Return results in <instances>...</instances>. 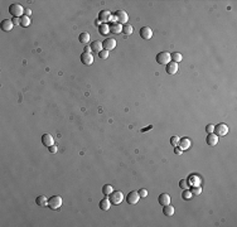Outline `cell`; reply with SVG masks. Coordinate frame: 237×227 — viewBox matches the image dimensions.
<instances>
[{
	"mask_svg": "<svg viewBox=\"0 0 237 227\" xmlns=\"http://www.w3.org/2000/svg\"><path fill=\"white\" fill-rule=\"evenodd\" d=\"M78 41H80L81 43H83V44H87L90 42V34L86 33V32L81 33L80 35H78Z\"/></svg>",
	"mask_w": 237,
	"mask_h": 227,
	"instance_id": "cb8c5ba5",
	"label": "cell"
},
{
	"mask_svg": "<svg viewBox=\"0 0 237 227\" xmlns=\"http://www.w3.org/2000/svg\"><path fill=\"white\" fill-rule=\"evenodd\" d=\"M85 52H88V53H91V48H90L88 46H86V47H85Z\"/></svg>",
	"mask_w": 237,
	"mask_h": 227,
	"instance_id": "60d3db41",
	"label": "cell"
},
{
	"mask_svg": "<svg viewBox=\"0 0 237 227\" xmlns=\"http://www.w3.org/2000/svg\"><path fill=\"white\" fill-rule=\"evenodd\" d=\"M155 60H156V62L159 63V65H168L170 62V53L167 52V51H163V52L156 54Z\"/></svg>",
	"mask_w": 237,
	"mask_h": 227,
	"instance_id": "5b68a950",
	"label": "cell"
},
{
	"mask_svg": "<svg viewBox=\"0 0 237 227\" xmlns=\"http://www.w3.org/2000/svg\"><path fill=\"white\" fill-rule=\"evenodd\" d=\"M170 144L173 146H178V144H179V138H178V136H172L170 138Z\"/></svg>",
	"mask_w": 237,
	"mask_h": 227,
	"instance_id": "836d02e7",
	"label": "cell"
},
{
	"mask_svg": "<svg viewBox=\"0 0 237 227\" xmlns=\"http://www.w3.org/2000/svg\"><path fill=\"white\" fill-rule=\"evenodd\" d=\"M139 196H140V198L148 197V191L146 189H139Z\"/></svg>",
	"mask_w": 237,
	"mask_h": 227,
	"instance_id": "e575fe53",
	"label": "cell"
},
{
	"mask_svg": "<svg viewBox=\"0 0 237 227\" xmlns=\"http://www.w3.org/2000/svg\"><path fill=\"white\" fill-rule=\"evenodd\" d=\"M20 25H22V27H24V28H27V27H29V25H30V19H29V16L23 15V16L20 18Z\"/></svg>",
	"mask_w": 237,
	"mask_h": 227,
	"instance_id": "83f0119b",
	"label": "cell"
},
{
	"mask_svg": "<svg viewBox=\"0 0 237 227\" xmlns=\"http://www.w3.org/2000/svg\"><path fill=\"white\" fill-rule=\"evenodd\" d=\"M178 146H179L182 150H186L190 146V140L188 138H183V139H179V144H178Z\"/></svg>",
	"mask_w": 237,
	"mask_h": 227,
	"instance_id": "7402d4cb",
	"label": "cell"
},
{
	"mask_svg": "<svg viewBox=\"0 0 237 227\" xmlns=\"http://www.w3.org/2000/svg\"><path fill=\"white\" fill-rule=\"evenodd\" d=\"M90 48H91V52L98 54V53H100V52L104 49V47H102V42H100V41H95V42L91 43Z\"/></svg>",
	"mask_w": 237,
	"mask_h": 227,
	"instance_id": "5bb4252c",
	"label": "cell"
},
{
	"mask_svg": "<svg viewBox=\"0 0 237 227\" xmlns=\"http://www.w3.org/2000/svg\"><path fill=\"white\" fill-rule=\"evenodd\" d=\"M213 132H214L217 136H225V135L228 134V126H227L226 124L221 122V124H218V125L214 126V131H213Z\"/></svg>",
	"mask_w": 237,
	"mask_h": 227,
	"instance_id": "8992f818",
	"label": "cell"
},
{
	"mask_svg": "<svg viewBox=\"0 0 237 227\" xmlns=\"http://www.w3.org/2000/svg\"><path fill=\"white\" fill-rule=\"evenodd\" d=\"M187 182H188L192 187H193V185H201V178L197 177V176H190Z\"/></svg>",
	"mask_w": 237,
	"mask_h": 227,
	"instance_id": "603a6c76",
	"label": "cell"
},
{
	"mask_svg": "<svg viewBox=\"0 0 237 227\" xmlns=\"http://www.w3.org/2000/svg\"><path fill=\"white\" fill-rule=\"evenodd\" d=\"M42 144L46 146V148H49L52 145H54V139L51 134H48V132H46V134L42 135Z\"/></svg>",
	"mask_w": 237,
	"mask_h": 227,
	"instance_id": "30bf717a",
	"label": "cell"
},
{
	"mask_svg": "<svg viewBox=\"0 0 237 227\" xmlns=\"http://www.w3.org/2000/svg\"><path fill=\"white\" fill-rule=\"evenodd\" d=\"M206 143H207L208 145H211V146H214V145L218 144V136H217L214 132H212V134H208L207 138H206Z\"/></svg>",
	"mask_w": 237,
	"mask_h": 227,
	"instance_id": "9a60e30c",
	"label": "cell"
},
{
	"mask_svg": "<svg viewBox=\"0 0 237 227\" xmlns=\"http://www.w3.org/2000/svg\"><path fill=\"white\" fill-rule=\"evenodd\" d=\"M35 203H37L38 206H41V207H46V206H48V198H47L46 196L41 194V196H38V197H37Z\"/></svg>",
	"mask_w": 237,
	"mask_h": 227,
	"instance_id": "44dd1931",
	"label": "cell"
},
{
	"mask_svg": "<svg viewBox=\"0 0 237 227\" xmlns=\"http://www.w3.org/2000/svg\"><path fill=\"white\" fill-rule=\"evenodd\" d=\"M174 153L178 154V155H181V154L183 153V150H182L179 146H174Z\"/></svg>",
	"mask_w": 237,
	"mask_h": 227,
	"instance_id": "74e56055",
	"label": "cell"
},
{
	"mask_svg": "<svg viewBox=\"0 0 237 227\" xmlns=\"http://www.w3.org/2000/svg\"><path fill=\"white\" fill-rule=\"evenodd\" d=\"M174 212H175V210H174V207L169 203V204H165V206H163V213L165 215V216H173L174 215Z\"/></svg>",
	"mask_w": 237,
	"mask_h": 227,
	"instance_id": "ffe728a7",
	"label": "cell"
},
{
	"mask_svg": "<svg viewBox=\"0 0 237 227\" xmlns=\"http://www.w3.org/2000/svg\"><path fill=\"white\" fill-rule=\"evenodd\" d=\"M182 197H183V199H186V201H188V199H190V198L193 197V194H192V192L189 191V189H184V192H183V194H182Z\"/></svg>",
	"mask_w": 237,
	"mask_h": 227,
	"instance_id": "4dcf8cb0",
	"label": "cell"
},
{
	"mask_svg": "<svg viewBox=\"0 0 237 227\" xmlns=\"http://www.w3.org/2000/svg\"><path fill=\"white\" fill-rule=\"evenodd\" d=\"M139 199H140V196H139V192L137 191H131L126 197V201L129 204H136L139 202Z\"/></svg>",
	"mask_w": 237,
	"mask_h": 227,
	"instance_id": "52a82bcc",
	"label": "cell"
},
{
	"mask_svg": "<svg viewBox=\"0 0 237 227\" xmlns=\"http://www.w3.org/2000/svg\"><path fill=\"white\" fill-rule=\"evenodd\" d=\"M170 60H172L173 62L178 63V62H181V61L183 60V56H182L179 52H174V53H170Z\"/></svg>",
	"mask_w": 237,
	"mask_h": 227,
	"instance_id": "d4e9b609",
	"label": "cell"
},
{
	"mask_svg": "<svg viewBox=\"0 0 237 227\" xmlns=\"http://www.w3.org/2000/svg\"><path fill=\"white\" fill-rule=\"evenodd\" d=\"M158 201H159V204H162V206L169 204V203H170V196H169L168 193H163V194L159 196Z\"/></svg>",
	"mask_w": 237,
	"mask_h": 227,
	"instance_id": "d6986e66",
	"label": "cell"
},
{
	"mask_svg": "<svg viewBox=\"0 0 237 227\" xmlns=\"http://www.w3.org/2000/svg\"><path fill=\"white\" fill-rule=\"evenodd\" d=\"M63 204V201H62V197L59 196H52L48 198V207L53 211H57L61 208V206Z\"/></svg>",
	"mask_w": 237,
	"mask_h": 227,
	"instance_id": "7a4b0ae2",
	"label": "cell"
},
{
	"mask_svg": "<svg viewBox=\"0 0 237 227\" xmlns=\"http://www.w3.org/2000/svg\"><path fill=\"white\" fill-rule=\"evenodd\" d=\"M98 32H100V34H102V35H107L110 33L109 24H105V23L100 24V27H98Z\"/></svg>",
	"mask_w": 237,
	"mask_h": 227,
	"instance_id": "484cf974",
	"label": "cell"
},
{
	"mask_svg": "<svg viewBox=\"0 0 237 227\" xmlns=\"http://www.w3.org/2000/svg\"><path fill=\"white\" fill-rule=\"evenodd\" d=\"M206 131L208 132V134H212V132L214 131V126H213L212 124H208V125L206 126Z\"/></svg>",
	"mask_w": 237,
	"mask_h": 227,
	"instance_id": "d590c367",
	"label": "cell"
},
{
	"mask_svg": "<svg viewBox=\"0 0 237 227\" xmlns=\"http://www.w3.org/2000/svg\"><path fill=\"white\" fill-rule=\"evenodd\" d=\"M98 207L101 208L102 211H109L110 210V207H111V202L109 198H104L101 199L100 202H98Z\"/></svg>",
	"mask_w": 237,
	"mask_h": 227,
	"instance_id": "ac0fdd59",
	"label": "cell"
},
{
	"mask_svg": "<svg viewBox=\"0 0 237 227\" xmlns=\"http://www.w3.org/2000/svg\"><path fill=\"white\" fill-rule=\"evenodd\" d=\"M112 18L115 19L116 23L121 24V25H125L129 22V15H127V13L125 10H117V11H115Z\"/></svg>",
	"mask_w": 237,
	"mask_h": 227,
	"instance_id": "6da1fadb",
	"label": "cell"
},
{
	"mask_svg": "<svg viewBox=\"0 0 237 227\" xmlns=\"http://www.w3.org/2000/svg\"><path fill=\"white\" fill-rule=\"evenodd\" d=\"M109 28H110V33L112 34H118V33H123V25L118 24L116 22H111L109 24Z\"/></svg>",
	"mask_w": 237,
	"mask_h": 227,
	"instance_id": "7c38bea8",
	"label": "cell"
},
{
	"mask_svg": "<svg viewBox=\"0 0 237 227\" xmlns=\"http://www.w3.org/2000/svg\"><path fill=\"white\" fill-rule=\"evenodd\" d=\"M178 68H179L178 67V63H175L173 61H170L168 65H165V71L168 74H175L178 72Z\"/></svg>",
	"mask_w": 237,
	"mask_h": 227,
	"instance_id": "4fadbf2b",
	"label": "cell"
},
{
	"mask_svg": "<svg viewBox=\"0 0 237 227\" xmlns=\"http://www.w3.org/2000/svg\"><path fill=\"white\" fill-rule=\"evenodd\" d=\"M9 13L13 15V18H22L24 11V8L20 4H11L9 7Z\"/></svg>",
	"mask_w": 237,
	"mask_h": 227,
	"instance_id": "3957f363",
	"label": "cell"
},
{
	"mask_svg": "<svg viewBox=\"0 0 237 227\" xmlns=\"http://www.w3.org/2000/svg\"><path fill=\"white\" fill-rule=\"evenodd\" d=\"M139 34H140V37L143 38V39H150V38L153 37V30H151V28H149V27H143L140 30H139Z\"/></svg>",
	"mask_w": 237,
	"mask_h": 227,
	"instance_id": "8fae6325",
	"label": "cell"
},
{
	"mask_svg": "<svg viewBox=\"0 0 237 227\" xmlns=\"http://www.w3.org/2000/svg\"><path fill=\"white\" fill-rule=\"evenodd\" d=\"M81 62L85 65V66H91L93 63V56L92 53H88V52H83L81 54Z\"/></svg>",
	"mask_w": 237,
	"mask_h": 227,
	"instance_id": "ba28073f",
	"label": "cell"
},
{
	"mask_svg": "<svg viewBox=\"0 0 237 227\" xmlns=\"http://www.w3.org/2000/svg\"><path fill=\"white\" fill-rule=\"evenodd\" d=\"M0 25H2V29L4 32H10L13 29V27H14V23L10 20V19H4V20L0 23Z\"/></svg>",
	"mask_w": 237,
	"mask_h": 227,
	"instance_id": "2e32d148",
	"label": "cell"
},
{
	"mask_svg": "<svg viewBox=\"0 0 237 227\" xmlns=\"http://www.w3.org/2000/svg\"><path fill=\"white\" fill-rule=\"evenodd\" d=\"M11 22H13L14 24H19V25H20V18H13Z\"/></svg>",
	"mask_w": 237,
	"mask_h": 227,
	"instance_id": "f35d334b",
	"label": "cell"
},
{
	"mask_svg": "<svg viewBox=\"0 0 237 227\" xmlns=\"http://www.w3.org/2000/svg\"><path fill=\"white\" fill-rule=\"evenodd\" d=\"M190 192H192L193 196H199L202 193V188H201V185H193L192 189H190Z\"/></svg>",
	"mask_w": 237,
	"mask_h": 227,
	"instance_id": "f546056e",
	"label": "cell"
},
{
	"mask_svg": "<svg viewBox=\"0 0 237 227\" xmlns=\"http://www.w3.org/2000/svg\"><path fill=\"white\" fill-rule=\"evenodd\" d=\"M30 14H32V10H30V9H27V10H25V15H27V16H29Z\"/></svg>",
	"mask_w": 237,
	"mask_h": 227,
	"instance_id": "ab89813d",
	"label": "cell"
},
{
	"mask_svg": "<svg viewBox=\"0 0 237 227\" xmlns=\"http://www.w3.org/2000/svg\"><path fill=\"white\" fill-rule=\"evenodd\" d=\"M132 32H134V28H132V25H130L129 23L125 24V25H123V33H124V34L130 35V34H132Z\"/></svg>",
	"mask_w": 237,
	"mask_h": 227,
	"instance_id": "f1b7e54d",
	"label": "cell"
},
{
	"mask_svg": "<svg viewBox=\"0 0 237 227\" xmlns=\"http://www.w3.org/2000/svg\"><path fill=\"white\" fill-rule=\"evenodd\" d=\"M179 187H181L182 189H189V184H188L187 179H181V180H179Z\"/></svg>",
	"mask_w": 237,
	"mask_h": 227,
	"instance_id": "1f68e13d",
	"label": "cell"
},
{
	"mask_svg": "<svg viewBox=\"0 0 237 227\" xmlns=\"http://www.w3.org/2000/svg\"><path fill=\"white\" fill-rule=\"evenodd\" d=\"M98 57H100L101 60H106V58H109V51L102 49L100 53H98Z\"/></svg>",
	"mask_w": 237,
	"mask_h": 227,
	"instance_id": "d6a6232c",
	"label": "cell"
},
{
	"mask_svg": "<svg viewBox=\"0 0 237 227\" xmlns=\"http://www.w3.org/2000/svg\"><path fill=\"white\" fill-rule=\"evenodd\" d=\"M112 192H114V189H112V187H111L110 184H104V187H102V194H104V196L109 197Z\"/></svg>",
	"mask_w": 237,
	"mask_h": 227,
	"instance_id": "4316f807",
	"label": "cell"
},
{
	"mask_svg": "<svg viewBox=\"0 0 237 227\" xmlns=\"http://www.w3.org/2000/svg\"><path fill=\"white\" fill-rule=\"evenodd\" d=\"M109 199L111 202V204H115V206H118L123 201H124V194L120 192V191H114L110 196H109Z\"/></svg>",
	"mask_w": 237,
	"mask_h": 227,
	"instance_id": "277c9868",
	"label": "cell"
},
{
	"mask_svg": "<svg viewBox=\"0 0 237 227\" xmlns=\"http://www.w3.org/2000/svg\"><path fill=\"white\" fill-rule=\"evenodd\" d=\"M48 150H49V153L56 154L57 151H58V146H57V145H52V146H49V148H48Z\"/></svg>",
	"mask_w": 237,
	"mask_h": 227,
	"instance_id": "8d00e7d4",
	"label": "cell"
},
{
	"mask_svg": "<svg viewBox=\"0 0 237 227\" xmlns=\"http://www.w3.org/2000/svg\"><path fill=\"white\" fill-rule=\"evenodd\" d=\"M102 47L105 51H112L116 48V39H114V38H107V39H105V42H102Z\"/></svg>",
	"mask_w": 237,
	"mask_h": 227,
	"instance_id": "9c48e42d",
	"label": "cell"
},
{
	"mask_svg": "<svg viewBox=\"0 0 237 227\" xmlns=\"http://www.w3.org/2000/svg\"><path fill=\"white\" fill-rule=\"evenodd\" d=\"M111 19H112V15L107 10H102L100 14H98V20L100 22H109V20H111Z\"/></svg>",
	"mask_w": 237,
	"mask_h": 227,
	"instance_id": "e0dca14e",
	"label": "cell"
}]
</instances>
